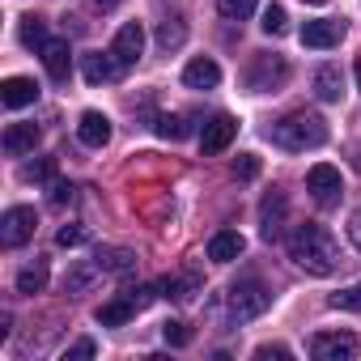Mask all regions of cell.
<instances>
[{
    "instance_id": "cell-39",
    "label": "cell",
    "mask_w": 361,
    "mask_h": 361,
    "mask_svg": "<svg viewBox=\"0 0 361 361\" xmlns=\"http://www.w3.org/2000/svg\"><path fill=\"white\" fill-rule=\"evenodd\" d=\"M94 5H98V9H119L123 0H94Z\"/></svg>"
},
{
    "instance_id": "cell-8",
    "label": "cell",
    "mask_w": 361,
    "mask_h": 361,
    "mask_svg": "<svg viewBox=\"0 0 361 361\" xmlns=\"http://www.w3.org/2000/svg\"><path fill=\"white\" fill-rule=\"evenodd\" d=\"M310 353H314V361H353L357 357V336H348V331H319L310 340Z\"/></svg>"
},
{
    "instance_id": "cell-6",
    "label": "cell",
    "mask_w": 361,
    "mask_h": 361,
    "mask_svg": "<svg viewBox=\"0 0 361 361\" xmlns=\"http://www.w3.org/2000/svg\"><path fill=\"white\" fill-rule=\"evenodd\" d=\"M30 238H35V209H26V204L5 209V217H0V243L5 247H26Z\"/></svg>"
},
{
    "instance_id": "cell-31",
    "label": "cell",
    "mask_w": 361,
    "mask_h": 361,
    "mask_svg": "<svg viewBox=\"0 0 361 361\" xmlns=\"http://www.w3.org/2000/svg\"><path fill=\"white\" fill-rule=\"evenodd\" d=\"M234 174H238V178H255V174H259V157H255V153H238Z\"/></svg>"
},
{
    "instance_id": "cell-33",
    "label": "cell",
    "mask_w": 361,
    "mask_h": 361,
    "mask_svg": "<svg viewBox=\"0 0 361 361\" xmlns=\"http://www.w3.org/2000/svg\"><path fill=\"white\" fill-rule=\"evenodd\" d=\"M94 272H98V264H94V268H77V272L68 276V293H81V289L94 281Z\"/></svg>"
},
{
    "instance_id": "cell-36",
    "label": "cell",
    "mask_w": 361,
    "mask_h": 361,
    "mask_svg": "<svg viewBox=\"0 0 361 361\" xmlns=\"http://www.w3.org/2000/svg\"><path fill=\"white\" fill-rule=\"evenodd\" d=\"M268 357H281V361H289L293 353H289L285 344H259V348H255V361H268Z\"/></svg>"
},
{
    "instance_id": "cell-18",
    "label": "cell",
    "mask_w": 361,
    "mask_h": 361,
    "mask_svg": "<svg viewBox=\"0 0 361 361\" xmlns=\"http://www.w3.org/2000/svg\"><path fill=\"white\" fill-rule=\"evenodd\" d=\"M221 81V68H217V60H209V56H200V60H192L188 68H183V85L188 90H213Z\"/></svg>"
},
{
    "instance_id": "cell-10",
    "label": "cell",
    "mask_w": 361,
    "mask_h": 361,
    "mask_svg": "<svg viewBox=\"0 0 361 361\" xmlns=\"http://www.w3.org/2000/svg\"><path fill=\"white\" fill-rule=\"evenodd\" d=\"M340 39H344V22H336V18H314V22L302 26V43L314 47V51H327V47H336Z\"/></svg>"
},
{
    "instance_id": "cell-32",
    "label": "cell",
    "mask_w": 361,
    "mask_h": 361,
    "mask_svg": "<svg viewBox=\"0 0 361 361\" xmlns=\"http://www.w3.org/2000/svg\"><path fill=\"white\" fill-rule=\"evenodd\" d=\"M56 243H60V247H81V243H85V230H81V226H64V230L56 234Z\"/></svg>"
},
{
    "instance_id": "cell-4",
    "label": "cell",
    "mask_w": 361,
    "mask_h": 361,
    "mask_svg": "<svg viewBox=\"0 0 361 361\" xmlns=\"http://www.w3.org/2000/svg\"><path fill=\"white\" fill-rule=\"evenodd\" d=\"M285 81H289V64H285V56H255L251 68H247V90H255V94L281 90Z\"/></svg>"
},
{
    "instance_id": "cell-26",
    "label": "cell",
    "mask_w": 361,
    "mask_h": 361,
    "mask_svg": "<svg viewBox=\"0 0 361 361\" xmlns=\"http://www.w3.org/2000/svg\"><path fill=\"white\" fill-rule=\"evenodd\" d=\"M153 128H157V136H166V140H183V136L192 132L183 115H161V119H157Z\"/></svg>"
},
{
    "instance_id": "cell-3",
    "label": "cell",
    "mask_w": 361,
    "mask_h": 361,
    "mask_svg": "<svg viewBox=\"0 0 361 361\" xmlns=\"http://www.w3.org/2000/svg\"><path fill=\"white\" fill-rule=\"evenodd\" d=\"M268 302H272V293L264 289V281H238L234 289H230V319L234 323H247V319H259L264 310H268Z\"/></svg>"
},
{
    "instance_id": "cell-2",
    "label": "cell",
    "mask_w": 361,
    "mask_h": 361,
    "mask_svg": "<svg viewBox=\"0 0 361 361\" xmlns=\"http://www.w3.org/2000/svg\"><path fill=\"white\" fill-rule=\"evenodd\" d=\"M268 140L289 149V153H306V149H319L327 145V119L314 115V111H289L285 119H276L268 128Z\"/></svg>"
},
{
    "instance_id": "cell-21",
    "label": "cell",
    "mask_w": 361,
    "mask_h": 361,
    "mask_svg": "<svg viewBox=\"0 0 361 361\" xmlns=\"http://www.w3.org/2000/svg\"><path fill=\"white\" fill-rule=\"evenodd\" d=\"M43 289H47V264L43 259L18 272V293H43Z\"/></svg>"
},
{
    "instance_id": "cell-14",
    "label": "cell",
    "mask_w": 361,
    "mask_h": 361,
    "mask_svg": "<svg viewBox=\"0 0 361 361\" xmlns=\"http://www.w3.org/2000/svg\"><path fill=\"white\" fill-rule=\"evenodd\" d=\"M119 73H123V68L115 64V56H111V51H106V56H102V51H90V56H81V77H85L90 85H102V81H115Z\"/></svg>"
},
{
    "instance_id": "cell-29",
    "label": "cell",
    "mask_w": 361,
    "mask_h": 361,
    "mask_svg": "<svg viewBox=\"0 0 361 361\" xmlns=\"http://www.w3.org/2000/svg\"><path fill=\"white\" fill-rule=\"evenodd\" d=\"M331 306H336V310H353V314H361V281L348 285V289H340V293H331Z\"/></svg>"
},
{
    "instance_id": "cell-38",
    "label": "cell",
    "mask_w": 361,
    "mask_h": 361,
    "mask_svg": "<svg viewBox=\"0 0 361 361\" xmlns=\"http://www.w3.org/2000/svg\"><path fill=\"white\" fill-rule=\"evenodd\" d=\"M348 238H353V247L361 251V209L353 213V221H348Z\"/></svg>"
},
{
    "instance_id": "cell-19",
    "label": "cell",
    "mask_w": 361,
    "mask_h": 361,
    "mask_svg": "<svg viewBox=\"0 0 361 361\" xmlns=\"http://www.w3.org/2000/svg\"><path fill=\"white\" fill-rule=\"evenodd\" d=\"M314 94H319V102H340V94H344V77H340L336 64H323V68L314 73Z\"/></svg>"
},
{
    "instance_id": "cell-22",
    "label": "cell",
    "mask_w": 361,
    "mask_h": 361,
    "mask_svg": "<svg viewBox=\"0 0 361 361\" xmlns=\"http://www.w3.org/2000/svg\"><path fill=\"white\" fill-rule=\"evenodd\" d=\"M132 314H136V306L123 298V302H106V306H98V314H94V319H98L102 327H119V323H128Z\"/></svg>"
},
{
    "instance_id": "cell-23",
    "label": "cell",
    "mask_w": 361,
    "mask_h": 361,
    "mask_svg": "<svg viewBox=\"0 0 361 361\" xmlns=\"http://www.w3.org/2000/svg\"><path fill=\"white\" fill-rule=\"evenodd\" d=\"M98 272H132V264H136V255L132 251H98Z\"/></svg>"
},
{
    "instance_id": "cell-28",
    "label": "cell",
    "mask_w": 361,
    "mask_h": 361,
    "mask_svg": "<svg viewBox=\"0 0 361 361\" xmlns=\"http://www.w3.org/2000/svg\"><path fill=\"white\" fill-rule=\"evenodd\" d=\"M259 26H264V35H285V30H289V13H285L281 5H268Z\"/></svg>"
},
{
    "instance_id": "cell-20",
    "label": "cell",
    "mask_w": 361,
    "mask_h": 361,
    "mask_svg": "<svg viewBox=\"0 0 361 361\" xmlns=\"http://www.w3.org/2000/svg\"><path fill=\"white\" fill-rule=\"evenodd\" d=\"M18 39H22V47H26V51H43V47L51 43V39H47V22H43V18H35V13H30V18H22Z\"/></svg>"
},
{
    "instance_id": "cell-9",
    "label": "cell",
    "mask_w": 361,
    "mask_h": 361,
    "mask_svg": "<svg viewBox=\"0 0 361 361\" xmlns=\"http://www.w3.org/2000/svg\"><path fill=\"white\" fill-rule=\"evenodd\" d=\"M234 136H238V119L234 115H213L209 123H204V132H200V149L213 157V153H226L230 145H234Z\"/></svg>"
},
{
    "instance_id": "cell-16",
    "label": "cell",
    "mask_w": 361,
    "mask_h": 361,
    "mask_svg": "<svg viewBox=\"0 0 361 361\" xmlns=\"http://www.w3.org/2000/svg\"><path fill=\"white\" fill-rule=\"evenodd\" d=\"M0 145H5L9 157H26V153H35V145H39V128H35V123H9Z\"/></svg>"
},
{
    "instance_id": "cell-34",
    "label": "cell",
    "mask_w": 361,
    "mask_h": 361,
    "mask_svg": "<svg viewBox=\"0 0 361 361\" xmlns=\"http://www.w3.org/2000/svg\"><path fill=\"white\" fill-rule=\"evenodd\" d=\"M157 289H161V285H140V289H132V298H128V302H132L136 310H145V306L157 298Z\"/></svg>"
},
{
    "instance_id": "cell-40",
    "label": "cell",
    "mask_w": 361,
    "mask_h": 361,
    "mask_svg": "<svg viewBox=\"0 0 361 361\" xmlns=\"http://www.w3.org/2000/svg\"><path fill=\"white\" fill-rule=\"evenodd\" d=\"M306 5H327V0H306Z\"/></svg>"
},
{
    "instance_id": "cell-30",
    "label": "cell",
    "mask_w": 361,
    "mask_h": 361,
    "mask_svg": "<svg viewBox=\"0 0 361 361\" xmlns=\"http://www.w3.org/2000/svg\"><path fill=\"white\" fill-rule=\"evenodd\" d=\"M161 340H166L170 348H183V344L192 340V331H188V323H178V319H170V323H161Z\"/></svg>"
},
{
    "instance_id": "cell-25",
    "label": "cell",
    "mask_w": 361,
    "mask_h": 361,
    "mask_svg": "<svg viewBox=\"0 0 361 361\" xmlns=\"http://www.w3.org/2000/svg\"><path fill=\"white\" fill-rule=\"evenodd\" d=\"M255 5H259V0H217V9H221L226 22H247L255 13Z\"/></svg>"
},
{
    "instance_id": "cell-15",
    "label": "cell",
    "mask_w": 361,
    "mask_h": 361,
    "mask_svg": "<svg viewBox=\"0 0 361 361\" xmlns=\"http://www.w3.org/2000/svg\"><path fill=\"white\" fill-rule=\"evenodd\" d=\"M243 251H247V243H243L238 230H217V234L209 238V259H213V264H234Z\"/></svg>"
},
{
    "instance_id": "cell-37",
    "label": "cell",
    "mask_w": 361,
    "mask_h": 361,
    "mask_svg": "<svg viewBox=\"0 0 361 361\" xmlns=\"http://www.w3.org/2000/svg\"><path fill=\"white\" fill-rule=\"evenodd\" d=\"M73 200V183H64V178H56V183H51V204L60 209V204H68Z\"/></svg>"
},
{
    "instance_id": "cell-11",
    "label": "cell",
    "mask_w": 361,
    "mask_h": 361,
    "mask_svg": "<svg viewBox=\"0 0 361 361\" xmlns=\"http://www.w3.org/2000/svg\"><path fill=\"white\" fill-rule=\"evenodd\" d=\"M43 68H47V77H51L56 85H64V81L73 77V51H68V39H51V43L43 47Z\"/></svg>"
},
{
    "instance_id": "cell-5",
    "label": "cell",
    "mask_w": 361,
    "mask_h": 361,
    "mask_svg": "<svg viewBox=\"0 0 361 361\" xmlns=\"http://www.w3.org/2000/svg\"><path fill=\"white\" fill-rule=\"evenodd\" d=\"M306 192H310V196H314V204H323V209L340 204V192H344L340 170H336V166H327V161L310 166V170H306Z\"/></svg>"
},
{
    "instance_id": "cell-17",
    "label": "cell",
    "mask_w": 361,
    "mask_h": 361,
    "mask_svg": "<svg viewBox=\"0 0 361 361\" xmlns=\"http://www.w3.org/2000/svg\"><path fill=\"white\" fill-rule=\"evenodd\" d=\"M39 98V85L30 81V77H9L5 85H0V102H5L9 111H22V106H30Z\"/></svg>"
},
{
    "instance_id": "cell-12",
    "label": "cell",
    "mask_w": 361,
    "mask_h": 361,
    "mask_svg": "<svg viewBox=\"0 0 361 361\" xmlns=\"http://www.w3.org/2000/svg\"><path fill=\"white\" fill-rule=\"evenodd\" d=\"M285 209H289V200H285L281 192H272V196L259 204V234H264L268 243L281 238V230H285Z\"/></svg>"
},
{
    "instance_id": "cell-24",
    "label": "cell",
    "mask_w": 361,
    "mask_h": 361,
    "mask_svg": "<svg viewBox=\"0 0 361 361\" xmlns=\"http://www.w3.org/2000/svg\"><path fill=\"white\" fill-rule=\"evenodd\" d=\"M183 39H188V26L178 22V18H166V22H161V30H157V47H161V51L178 47Z\"/></svg>"
},
{
    "instance_id": "cell-7",
    "label": "cell",
    "mask_w": 361,
    "mask_h": 361,
    "mask_svg": "<svg viewBox=\"0 0 361 361\" xmlns=\"http://www.w3.org/2000/svg\"><path fill=\"white\" fill-rule=\"evenodd\" d=\"M111 56H115V64H119L123 73L136 68L140 56H145V26H140V22L119 26V35H115V43H111Z\"/></svg>"
},
{
    "instance_id": "cell-41",
    "label": "cell",
    "mask_w": 361,
    "mask_h": 361,
    "mask_svg": "<svg viewBox=\"0 0 361 361\" xmlns=\"http://www.w3.org/2000/svg\"><path fill=\"white\" fill-rule=\"evenodd\" d=\"M357 81H361V64H357Z\"/></svg>"
},
{
    "instance_id": "cell-27",
    "label": "cell",
    "mask_w": 361,
    "mask_h": 361,
    "mask_svg": "<svg viewBox=\"0 0 361 361\" xmlns=\"http://www.w3.org/2000/svg\"><path fill=\"white\" fill-rule=\"evenodd\" d=\"M51 174H56V161H51V157H39V161H26V166H22V178H26V183H47Z\"/></svg>"
},
{
    "instance_id": "cell-35",
    "label": "cell",
    "mask_w": 361,
    "mask_h": 361,
    "mask_svg": "<svg viewBox=\"0 0 361 361\" xmlns=\"http://www.w3.org/2000/svg\"><path fill=\"white\" fill-rule=\"evenodd\" d=\"M94 353H98V344H94V340L85 336V340H77V344H73V348L64 353V361H81V357H94Z\"/></svg>"
},
{
    "instance_id": "cell-13",
    "label": "cell",
    "mask_w": 361,
    "mask_h": 361,
    "mask_svg": "<svg viewBox=\"0 0 361 361\" xmlns=\"http://www.w3.org/2000/svg\"><path fill=\"white\" fill-rule=\"evenodd\" d=\"M77 136H81V145L102 149V145L111 140V119H106L102 111H81V119H77Z\"/></svg>"
},
{
    "instance_id": "cell-1",
    "label": "cell",
    "mask_w": 361,
    "mask_h": 361,
    "mask_svg": "<svg viewBox=\"0 0 361 361\" xmlns=\"http://www.w3.org/2000/svg\"><path fill=\"white\" fill-rule=\"evenodd\" d=\"M285 247H289V259H293L298 268H306L310 276H331V272L340 268V247H336V238H331L323 226H314V221L293 226V234L285 238Z\"/></svg>"
}]
</instances>
